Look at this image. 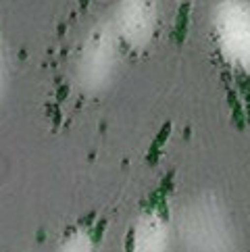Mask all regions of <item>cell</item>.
Wrapping results in <instances>:
<instances>
[{
	"label": "cell",
	"instance_id": "obj_2",
	"mask_svg": "<svg viewBox=\"0 0 250 252\" xmlns=\"http://www.w3.org/2000/svg\"><path fill=\"white\" fill-rule=\"evenodd\" d=\"M119 63L117 32L113 25L102 23L86 38L77 61V79L88 92H98L109 86Z\"/></svg>",
	"mask_w": 250,
	"mask_h": 252
},
{
	"label": "cell",
	"instance_id": "obj_7",
	"mask_svg": "<svg viewBox=\"0 0 250 252\" xmlns=\"http://www.w3.org/2000/svg\"><path fill=\"white\" fill-rule=\"evenodd\" d=\"M4 88H6V61L2 48H0V98L4 94Z\"/></svg>",
	"mask_w": 250,
	"mask_h": 252
},
{
	"label": "cell",
	"instance_id": "obj_1",
	"mask_svg": "<svg viewBox=\"0 0 250 252\" xmlns=\"http://www.w3.org/2000/svg\"><path fill=\"white\" fill-rule=\"evenodd\" d=\"M177 231L186 252H236L231 221L213 196H200L186 204L177 217Z\"/></svg>",
	"mask_w": 250,
	"mask_h": 252
},
{
	"label": "cell",
	"instance_id": "obj_5",
	"mask_svg": "<svg viewBox=\"0 0 250 252\" xmlns=\"http://www.w3.org/2000/svg\"><path fill=\"white\" fill-rule=\"evenodd\" d=\"M169 229L158 213H146L133 227L131 252H167Z\"/></svg>",
	"mask_w": 250,
	"mask_h": 252
},
{
	"label": "cell",
	"instance_id": "obj_3",
	"mask_svg": "<svg viewBox=\"0 0 250 252\" xmlns=\"http://www.w3.org/2000/svg\"><path fill=\"white\" fill-rule=\"evenodd\" d=\"M213 28L223 55L250 69V4L244 0H221L213 11Z\"/></svg>",
	"mask_w": 250,
	"mask_h": 252
},
{
	"label": "cell",
	"instance_id": "obj_6",
	"mask_svg": "<svg viewBox=\"0 0 250 252\" xmlns=\"http://www.w3.org/2000/svg\"><path fill=\"white\" fill-rule=\"evenodd\" d=\"M59 252H94V242L86 231H75L65 240Z\"/></svg>",
	"mask_w": 250,
	"mask_h": 252
},
{
	"label": "cell",
	"instance_id": "obj_4",
	"mask_svg": "<svg viewBox=\"0 0 250 252\" xmlns=\"http://www.w3.org/2000/svg\"><path fill=\"white\" fill-rule=\"evenodd\" d=\"M113 28L131 48H144L156 28L155 0H121L115 11Z\"/></svg>",
	"mask_w": 250,
	"mask_h": 252
}]
</instances>
